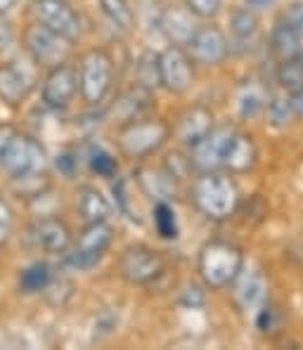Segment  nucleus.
<instances>
[{"instance_id":"20","label":"nucleus","mask_w":303,"mask_h":350,"mask_svg":"<svg viewBox=\"0 0 303 350\" xmlns=\"http://www.w3.org/2000/svg\"><path fill=\"white\" fill-rule=\"evenodd\" d=\"M76 208L85 223H102L111 213L107 197H102V192H97L95 187H81L79 197H76Z\"/></svg>"},{"instance_id":"32","label":"nucleus","mask_w":303,"mask_h":350,"mask_svg":"<svg viewBox=\"0 0 303 350\" xmlns=\"http://www.w3.org/2000/svg\"><path fill=\"white\" fill-rule=\"evenodd\" d=\"M282 19H285L289 27H294L303 36V0L291 3L289 8H287V12H285V17H282Z\"/></svg>"},{"instance_id":"10","label":"nucleus","mask_w":303,"mask_h":350,"mask_svg":"<svg viewBox=\"0 0 303 350\" xmlns=\"http://www.w3.org/2000/svg\"><path fill=\"white\" fill-rule=\"evenodd\" d=\"M187 53L192 62L202 66H218L230 55V40L218 27H197L192 40L187 43Z\"/></svg>"},{"instance_id":"19","label":"nucleus","mask_w":303,"mask_h":350,"mask_svg":"<svg viewBox=\"0 0 303 350\" xmlns=\"http://www.w3.org/2000/svg\"><path fill=\"white\" fill-rule=\"evenodd\" d=\"M301 40H303V36L294 27H289L285 19H280L273 27V31H270V50H273V55L280 62L294 59L303 50Z\"/></svg>"},{"instance_id":"21","label":"nucleus","mask_w":303,"mask_h":350,"mask_svg":"<svg viewBox=\"0 0 303 350\" xmlns=\"http://www.w3.org/2000/svg\"><path fill=\"white\" fill-rule=\"evenodd\" d=\"M137 183L140 187L157 202H166L173 192V175L168 171H157V168H140L137 171Z\"/></svg>"},{"instance_id":"8","label":"nucleus","mask_w":303,"mask_h":350,"mask_svg":"<svg viewBox=\"0 0 303 350\" xmlns=\"http://www.w3.org/2000/svg\"><path fill=\"white\" fill-rule=\"evenodd\" d=\"M235 135H237V131H233L230 126L213 128L197 147H192V159H189L192 166L202 173L225 168V157H228V149L233 145Z\"/></svg>"},{"instance_id":"9","label":"nucleus","mask_w":303,"mask_h":350,"mask_svg":"<svg viewBox=\"0 0 303 350\" xmlns=\"http://www.w3.org/2000/svg\"><path fill=\"white\" fill-rule=\"evenodd\" d=\"M111 244V228L107 225V220L102 223H88V228L81 232L76 249L69 254V265L79 267V270H88L95 265L97 260L105 256V251Z\"/></svg>"},{"instance_id":"37","label":"nucleus","mask_w":303,"mask_h":350,"mask_svg":"<svg viewBox=\"0 0 303 350\" xmlns=\"http://www.w3.org/2000/svg\"><path fill=\"white\" fill-rule=\"evenodd\" d=\"M74 166H76V159L71 157V154H62V157H57V168H60L62 173L71 175V171H74Z\"/></svg>"},{"instance_id":"3","label":"nucleus","mask_w":303,"mask_h":350,"mask_svg":"<svg viewBox=\"0 0 303 350\" xmlns=\"http://www.w3.org/2000/svg\"><path fill=\"white\" fill-rule=\"evenodd\" d=\"M168 126L159 118H137L119 133V147L126 157L145 159L168 140Z\"/></svg>"},{"instance_id":"14","label":"nucleus","mask_w":303,"mask_h":350,"mask_svg":"<svg viewBox=\"0 0 303 350\" xmlns=\"http://www.w3.org/2000/svg\"><path fill=\"white\" fill-rule=\"evenodd\" d=\"M34 90V74L19 62L0 64V100L8 105H19L27 100L29 92Z\"/></svg>"},{"instance_id":"6","label":"nucleus","mask_w":303,"mask_h":350,"mask_svg":"<svg viewBox=\"0 0 303 350\" xmlns=\"http://www.w3.org/2000/svg\"><path fill=\"white\" fill-rule=\"evenodd\" d=\"M31 10L43 27L53 29L62 38L76 40L81 36V19L66 0H31Z\"/></svg>"},{"instance_id":"38","label":"nucleus","mask_w":303,"mask_h":350,"mask_svg":"<svg viewBox=\"0 0 303 350\" xmlns=\"http://www.w3.org/2000/svg\"><path fill=\"white\" fill-rule=\"evenodd\" d=\"M14 133L10 131V128H0V157H3V152H5V147H8V142H10V137H12Z\"/></svg>"},{"instance_id":"41","label":"nucleus","mask_w":303,"mask_h":350,"mask_svg":"<svg viewBox=\"0 0 303 350\" xmlns=\"http://www.w3.org/2000/svg\"><path fill=\"white\" fill-rule=\"evenodd\" d=\"M296 62H299V64H301V69H303V50H301V53L299 55H296V57H294Z\"/></svg>"},{"instance_id":"16","label":"nucleus","mask_w":303,"mask_h":350,"mask_svg":"<svg viewBox=\"0 0 303 350\" xmlns=\"http://www.w3.org/2000/svg\"><path fill=\"white\" fill-rule=\"evenodd\" d=\"M211 131H213L211 111L204 109V107H192V109H187L181 116L176 133H178V137H181L183 145L192 149V147H197Z\"/></svg>"},{"instance_id":"17","label":"nucleus","mask_w":303,"mask_h":350,"mask_svg":"<svg viewBox=\"0 0 303 350\" xmlns=\"http://www.w3.org/2000/svg\"><path fill=\"white\" fill-rule=\"evenodd\" d=\"M192 17L194 14L189 12L187 8H168L166 12L161 14V19H159V27H161L163 36H166L173 45H181V48L185 45V48H187L194 31H197Z\"/></svg>"},{"instance_id":"28","label":"nucleus","mask_w":303,"mask_h":350,"mask_svg":"<svg viewBox=\"0 0 303 350\" xmlns=\"http://www.w3.org/2000/svg\"><path fill=\"white\" fill-rule=\"evenodd\" d=\"M97 3H100L102 12L109 17V22L119 29H131L135 24V14L126 0H97Z\"/></svg>"},{"instance_id":"39","label":"nucleus","mask_w":303,"mask_h":350,"mask_svg":"<svg viewBox=\"0 0 303 350\" xmlns=\"http://www.w3.org/2000/svg\"><path fill=\"white\" fill-rule=\"evenodd\" d=\"M244 3H246V8H251V10H265V8H270L275 0H244Z\"/></svg>"},{"instance_id":"31","label":"nucleus","mask_w":303,"mask_h":350,"mask_svg":"<svg viewBox=\"0 0 303 350\" xmlns=\"http://www.w3.org/2000/svg\"><path fill=\"white\" fill-rule=\"evenodd\" d=\"M185 8L199 19H213L218 17L223 0H185Z\"/></svg>"},{"instance_id":"23","label":"nucleus","mask_w":303,"mask_h":350,"mask_svg":"<svg viewBox=\"0 0 303 350\" xmlns=\"http://www.w3.org/2000/svg\"><path fill=\"white\" fill-rule=\"evenodd\" d=\"M235 286H237L235 298H237V303L242 308H254L263 298V277L259 272H251L249 277L239 272V277L235 280Z\"/></svg>"},{"instance_id":"15","label":"nucleus","mask_w":303,"mask_h":350,"mask_svg":"<svg viewBox=\"0 0 303 350\" xmlns=\"http://www.w3.org/2000/svg\"><path fill=\"white\" fill-rule=\"evenodd\" d=\"M29 237L38 249L50 251V254H64L71 244V232L62 220L57 218H43L31 225Z\"/></svg>"},{"instance_id":"7","label":"nucleus","mask_w":303,"mask_h":350,"mask_svg":"<svg viewBox=\"0 0 303 350\" xmlns=\"http://www.w3.org/2000/svg\"><path fill=\"white\" fill-rule=\"evenodd\" d=\"M119 272L131 284H150L163 272V258L147 246H131L121 254Z\"/></svg>"},{"instance_id":"35","label":"nucleus","mask_w":303,"mask_h":350,"mask_svg":"<svg viewBox=\"0 0 303 350\" xmlns=\"http://www.w3.org/2000/svg\"><path fill=\"white\" fill-rule=\"evenodd\" d=\"M289 102H291V111H294L296 118H303V88L296 92L289 95Z\"/></svg>"},{"instance_id":"24","label":"nucleus","mask_w":303,"mask_h":350,"mask_svg":"<svg viewBox=\"0 0 303 350\" xmlns=\"http://www.w3.org/2000/svg\"><path fill=\"white\" fill-rule=\"evenodd\" d=\"M137 83L147 90H157L161 85V57L154 53H145L137 64Z\"/></svg>"},{"instance_id":"12","label":"nucleus","mask_w":303,"mask_h":350,"mask_svg":"<svg viewBox=\"0 0 303 350\" xmlns=\"http://www.w3.org/2000/svg\"><path fill=\"white\" fill-rule=\"evenodd\" d=\"M64 40L53 29L43 27V24H31L24 31V43H27L29 55L38 64H57L62 53H64Z\"/></svg>"},{"instance_id":"33","label":"nucleus","mask_w":303,"mask_h":350,"mask_svg":"<svg viewBox=\"0 0 303 350\" xmlns=\"http://www.w3.org/2000/svg\"><path fill=\"white\" fill-rule=\"evenodd\" d=\"M10 228H12V213H10L8 204L0 199V244L8 239L10 234Z\"/></svg>"},{"instance_id":"30","label":"nucleus","mask_w":303,"mask_h":350,"mask_svg":"<svg viewBox=\"0 0 303 350\" xmlns=\"http://www.w3.org/2000/svg\"><path fill=\"white\" fill-rule=\"evenodd\" d=\"M268 118H270V123L273 126H287L289 123V118L294 116V111H291V102H289V97L287 100H282V97H273V100L268 102Z\"/></svg>"},{"instance_id":"2","label":"nucleus","mask_w":303,"mask_h":350,"mask_svg":"<svg viewBox=\"0 0 303 350\" xmlns=\"http://www.w3.org/2000/svg\"><path fill=\"white\" fill-rule=\"evenodd\" d=\"M244 267V254L230 241H209L199 251V275L209 289H228Z\"/></svg>"},{"instance_id":"13","label":"nucleus","mask_w":303,"mask_h":350,"mask_svg":"<svg viewBox=\"0 0 303 350\" xmlns=\"http://www.w3.org/2000/svg\"><path fill=\"white\" fill-rule=\"evenodd\" d=\"M79 90V71L69 64H55L43 83V102L48 107H66Z\"/></svg>"},{"instance_id":"22","label":"nucleus","mask_w":303,"mask_h":350,"mask_svg":"<svg viewBox=\"0 0 303 350\" xmlns=\"http://www.w3.org/2000/svg\"><path fill=\"white\" fill-rule=\"evenodd\" d=\"M53 284V272L45 262H34L19 275V291L22 293H40Z\"/></svg>"},{"instance_id":"34","label":"nucleus","mask_w":303,"mask_h":350,"mask_svg":"<svg viewBox=\"0 0 303 350\" xmlns=\"http://www.w3.org/2000/svg\"><path fill=\"white\" fill-rule=\"evenodd\" d=\"M273 317H275V308H263V310H261L259 320H256L261 332H270V327H273Z\"/></svg>"},{"instance_id":"26","label":"nucleus","mask_w":303,"mask_h":350,"mask_svg":"<svg viewBox=\"0 0 303 350\" xmlns=\"http://www.w3.org/2000/svg\"><path fill=\"white\" fill-rule=\"evenodd\" d=\"M230 31L237 40H249L259 31V17L251 8H239L230 17Z\"/></svg>"},{"instance_id":"11","label":"nucleus","mask_w":303,"mask_h":350,"mask_svg":"<svg viewBox=\"0 0 303 350\" xmlns=\"http://www.w3.org/2000/svg\"><path fill=\"white\" fill-rule=\"evenodd\" d=\"M159 57H161V85L168 92H176V95L187 92L194 83V69L189 53H185L181 45H171Z\"/></svg>"},{"instance_id":"40","label":"nucleus","mask_w":303,"mask_h":350,"mask_svg":"<svg viewBox=\"0 0 303 350\" xmlns=\"http://www.w3.org/2000/svg\"><path fill=\"white\" fill-rule=\"evenodd\" d=\"M14 3H17V0H0V14H5V12H8V10L12 8Z\"/></svg>"},{"instance_id":"18","label":"nucleus","mask_w":303,"mask_h":350,"mask_svg":"<svg viewBox=\"0 0 303 350\" xmlns=\"http://www.w3.org/2000/svg\"><path fill=\"white\" fill-rule=\"evenodd\" d=\"M256 159H259V149H256L254 137L237 133L228 149V157H225V168L230 173H246L256 166Z\"/></svg>"},{"instance_id":"29","label":"nucleus","mask_w":303,"mask_h":350,"mask_svg":"<svg viewBox=\"0 0 303 350\" xmlns=\"http://www.w3.org/2000/svg\"><path fill=\"white\" fill-rule=\"evenodd\" d=\"M88 163H90L92 171H95L97 175H102V178H114L116 171H119V166H116V159L102 147H95L88 154Z\"/></svg>"},{"instance_id":"27","label":"nucleus","mask_w":303,"mask_h":350,"mask_svg":"<svg viewBox=\"0 0 303 350\" xmlns=\"http://www.w3.org/2000/svg\"><path fill=\"white\" fill-rule=\"evenodd\" d=\"M152 220H154V228H157V232L161 239H176L178 237V220H176L173 208L168 206V202L154 204Z\"/></svg>"},{"instance_id":"36","label":"nucleus","mask_w":303,"mask_h":350,"mask_svg":"<svg viewBox=\"0 0 303 350\" xmlns=\"http://www.w3.org/2000/svg\"><path fill=\"white\" fill-rule=\"evenodd\" d=\"M10 40H12V27H10V22H5L3 14H0V48H8Z\"/></svg>"},{"instance_id":"5","label":"nucleus","mask_w":303,"mask_h":350,"mask_svg":"<svg viewBox=\"0 0 303 350\" xmlns=\"http://www.w3.org/2000/svg\"><path fill=\"white\" fill-rule=\"evenodd\" d=\"M45 161V152L34 137L29 135H17L14 133L10 137L8 147H5L3 157H0V168H5L10 175H27V173H38L40 166Z\"/></svg>"},{"instance_id":"1","label":"nucleus","mask_w":303,"mask_h":350,"mask_svg":"<svg viewBox=\"0 0 303 350\" xmlns=\"http://www.w3.org/2000/svg\"><path fill=\"white\" fill-rule=\"evenodd\" d=\"M192 204L211 220H225L237 211L239 187L228 173L207 171L192 185Z\"/></svg>"},{"instance_id":"25","label":"nucleus","mask_w":303,"mask_h":350,"mask_svg":"<svg viewBox=\"0 0 303 350\" xmlns=\"http://www.w3.org/2000/svg\"><path fill=\"white\" fill-rule=\"evenodd\" d=\"M275 79H277V83H280V88L287 92V95L301 90V88H303V69H301V64L296 59H282L280 64H277Z\"/></svg>"},{"instance_id":"4","label":"nucleus","mask_w":303,"mask_h":350,"mask_svg":"<svg viewBox=\"0 0 303 350\" xmlns=\"http://www.w3.org/2000/svg\"><path fill=\"white\" fill-rule=\"evenodd\" d=\"M114 79V62L105 50H90L81 59L79 69V90L85 102L97 105L105 100Z\"/></svg>"}]
</instances>
